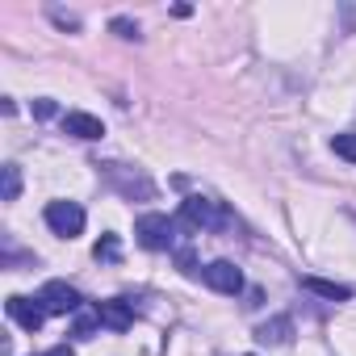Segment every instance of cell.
Segmentation results:
<instances>
[{
  "instance_id": "obj_1",
  "label": "cell",
  "mask_w": 356,
  "mask_h": 356,
  "mask_svg": "<svg viewBox=\"0 0 356 356\" xmlns=\"http://www.w3.org/2000/svg\"><path fill=\"white\" fill-rule=\"evenodd\" d=\"M181 222H189L193 231H227V227H235V218L222 210V202H210V197L181 202Z\"/></svg>"
},
{
  "instance_id": "obj_2",
  "label": "cell",
  "mask_w": 356,
  "mask_h": 356,
  "mask_svg": "<svg viewBox=\"0 0 356 356\" xmlns=\"http://www.w3.org/2000/svg\"><path fill=\"white\" fill-rule=\"evenodd\" d=\"M172 231H176V222L163 218V214H143V218L134 222V235H138V243H143L147 252H163V248H172Z\"/></svg>"
},
{
  "instance_id": "obj_3",
  "label": "cell",
  "mask_w": 356,
  "mask_h": 356,
  "mask_svg": "<svg viewBox=\"0 0 356 356\" xmlns=\"http://www.w3.org/2000/svg\"><path fill=\"white\" fill-rule=\"evenodd\" d=\"M47 227L55 235H63V239H76L84 231V210L76 202H51L47 206Z\"/></svg>"
},
{
  "instance_id": "obj_4",
  "label": "cell",
  "mask_w": 356,
  "mask_h": 356,
  "mask_svg": "<svg viewBox=\"0 0 356 356\" xmlns=\"http://www.w3.org/2000/svg\"><path fill=\"white\" fill-rule=\"evenodd\" d=\"M5 310H9V318L22 327V331H42V323H47V306L38 302V298H22V293H13L9 302H5Z\"/></svg>"
},
{
  "instance_id": "obj_5",
  "label": "cell",
  "mask_w": 356,
  "mask_h": 356,
  "mask_svg": "<svg viewBox=\"0 0 356 356\" xmlns=\"http://www.w3.org/2000/svg\"><path fill=\"white\" fill-rule=\"evenodd\" d=\"M202 277H206V285H210L214 293H227V298H235V293L243 289V273H239L231 260H210V264L202 268Z\"/></svg>"
},
{
  "instance_id": "obj_6",
  "label": "cell",
  "mask_w": 356,
  "mask_h": 356,
  "mask_svg": "<svg viewBox=\"0 0 356 356\" xmlns=\"http://www.w3.org/2000/svg\"><path fill=\"white\" fill-rule=\"evenodd\" d=\"M38 302L47 306V314H76L80 310V293L67 285V281H47Z\"/></svg>"
},
{
  "instance_id": "obj_7",
  "label": "cell",
  "mask_w": 356,
  "mask_h": 356,
  "mask_svg": "<svg viewBox=\"0 0 356 356\" xmlns=\"http://www.w3.org/2000/svg\"><path fill=\"white\" fill-rule=\"evenodd\" d=\"M256 339L268 343V348H285V343H293V318H289V314H277V318L260 323V327H256Z\"/></svg>"
},
{
  "instance_id": "obj_8",
  "label": "cell",
  "mask_w": 356,
  "mask_h": 356,
  "mask_svg": "<svg viewBox=\"0 0 356 356\" xmlns=\"http://www.w3.org/2000/svg\"><path fill=\"white\" fill-rule=\"evenodd\" d=\"M97 318H101V327H109V331H126V327L134 323V310H130L122 298H113V302H97Z\"/></svg>"
},
{
  "instance_id": "obj_9",
  "label": "cell",
  "mask_w": 356,
  "mask_h": 356,
  "mask_svg": "<svg viewBox=\"0 0 356 356\" xmlns=\"http://www.w3.org/2000/svg\"><path fill=\"white\" fill-rule=\"evenodd\" d=\"M63 130H67L72 138H84V143H92V138L105 134L101 118H92V113H67V118H63Z\"/></svg>"
},
{
  "instance_id": "obj_10",
  "label": "cell",
  "mask_w": 356,
  "mask_h": 356,
  "mask_svg": "<svg viewBox=\"0 0 356 356\" xmlns=\"http://www.w3.org/2000/svg\"><path fill=\"white\" fill-rule=\"evenodd\" d=\"M109 176H113V181L122 185V193H126V197H134V193H138V197H151V193H155V189H151V181H147V176H138V172L130 176V172H122L118 163H109Z\"/></svg>"
},
{
  "instance_id": "obj_11",
  "label": "cell",
  "mask_w": 356,
  "mask_h": 356,
  "mask_svg": "<svg viewBox=\"0 0 356 356\" xmlns=\"http://www.w3.org/2000/svg\"><path fill=\"white\" fill-rule=\"evenodd\" d=\"M302 289H310L318 298H331V302H348L352 298L348 285H335V281H323V277H302Z\"/></svg>"
},
{
  "instance_id": "obj_12",
  "label": "cell",
  "mask_w": 356,
  "mask_h": 356,
  "mask_svg": "<svg viewBox=\"0 0 356 356\" xmlns=\"http://www.w3.org/2000/svg\"><path fill=\"white\" fill-rule=\"evenodd\" d=\"M0 181H5V189H0V197H5V202H17L22 197V168L17 163L0 168Z\"/></svg>"
},
{
  "instance_id": "obj_13",
  "label": "cell",
  "mask_w": 356,
  "mask_h": 356,
  "mask_svg": "<svg viewBox=\"0 0 356 356\" xmlns=\"http://www.w3.org/2000/svg\"><path fill=\"white\" fill-rule=\"evenodd\" d=\"M92 256H97L101 264H118V260H122V243H118V235H101L97 248H92Z\"/></svg>"
},
{
  "instance_id": "obj_14",
  "label": "cell",
  "mask_w": 356,
  "mask_h": 356,
  "mask_svg": "<svg viewBox=\"0 0 356 356\" xmlns=\"http://www.w3.org/2000/svg\"><path fill=\"white\" fill-rule=\"evenodd\" d=\"M331 151H335L339 159L356 163V134H335V138H331Z\"/></svg>"
},
{
  "instance_id": "obj_15",
  "label": "cell",
  "mask_w": 356,
  "mask_h": 356,
  "mask_svg": "<svg viewBox=\"0 0 356 356\" xmlns=\"http://www.w3.org/2000/svg\"><path fill=\"white\" fill-rule=\"evenodd\" d=\"M97 323H101V318H97V310H88V314H80V318H76V327H72V335H76V339H88Z\"/></svg>"
},
{
  "instance_id": "obj_16",
  "label": "cell",
  "mask_w": 356,
  "mask_h": 356,
  "mask_svg": "<svg viewBox=\"0 0 356 356\" xmlns=\"http://www.w3.org/2000/svg\"><path fill=\"white\" fill-rule=\"evenodd\" d=\"M109 30H113V34H122V38H138V26H134L130 17H113V22H109Z\"/></svg>"
},
{
  "instance_id": "obj_17",
  "label": "cell",
  "mask_w": 356,
  "mask_h": 356,
  "mask_svg": "<svg viewBox=\"0 0 356 356\" xmlns=\"http://www.w3.org/2000/svg\"><path fill=\"white\" fill-rule=\"evenodd\" d=\"M51 17H55V22H59L63 30H80V17H76V13H63V9H51Z\"/></svg>"
},
{
  "instance_id": "obj_18",
  "label": "cell",
  "mask_w": 356,
  "mask_h": 356,
  "mask_svg": "<svg viewBox=\"0 0 356 356\" xmlns=\"http://www.w3.org/2000/svg\"><path fill=\"white\" fill-rule=\"evenodd\" d=\"M30 109H34V118H42V122H47V118H55V101H47V97H42V101H34Z\"/></svg>"
},
{
  "instance_id": "obj_19",
  "label": "cell",
  "mask_w": 356,
  "mask_h": 356,
  "mask_svg": "<svg viewBox=\"0 0 356 356\" xmlns=\"http://www.w3.org/2000/svg\"><path fill=\"white\" fill-rule=\"evenodd\" d=\"M343 22H348V34L356 30V9H343Z\"/></svg>"
},
{
  "instance_id": "obj_20",
  "label": "cell",
  "mask_w": 356,
  "mask_h": 356,
  "mask_svg": "<svg viewBox=\"0 0 356 356\" xmlns=\"http://www.w3.org/2000/svg\"><path fill=\"white\" fill-rule=\"evenodd\" d=\"M47 356H76V352H72V348H67V343H59V348H51V352H47Z\"/></svg>"
}]
</instances>
